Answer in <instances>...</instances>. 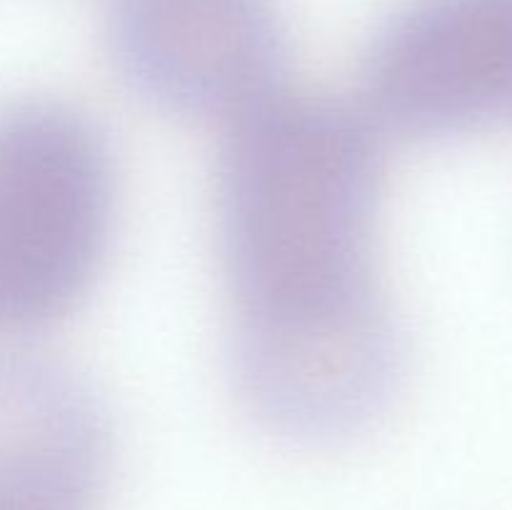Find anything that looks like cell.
<instances>
[{
	"instance_id": "obj_1",
	"label": "cell",
	"mask_w": 512,
	"mask_h": 510,
	"mask_svg": "<svg viewBox=\"0 0 512 510\" xmlns=\"http://www.w3.org/2000/svg\"><path fill=\"white\" fill-rule=\"evenodd\" d=\"M228 125L218 223L238 388L288 408L355 398L403 355L370 258L373 123L340 100L275 93Z\"/></svg>"
},
{
	"instance_id": "obj_5",
	"label": "cell",
	"mask_w": 512,
	"mask_h": 510,
	"mask_svg": "<svg viewBox=\"0 0 512 510\" xmlns=\"http://www.w3.org/2000/svg\"><path fill=\"white\" fill-rule=\"evenodd\" d=\"M110 433L88 385L55 360L0 353V490L93 508Z\"/></svg>"
},
{
	"instance_id": "obj_2",
	"label": "cell",
	"mask_w": 512,
	"mask_h": 510,
	"mask_svg": "<svg viewBox=\"0 0 512 510\" xmlns=\"http://www.w3.org/2000/svg\"><path fill=\"white\" fill-rule=\"evenodd\" d=\"M113 195L110 150L85 115L60 103L0 115V330L53 323L85 295Z\"/></svg>"
},
{
	"instance_id": "obj_3",
	"label": "cell",
	"mask_w": 512,
	"mask_h": 510,
	"mask_svg": "<svg viewBox=\"0 0 512 510\" xmlns=\"http://www.w3.org/2000/svg\"><path fill=\"white\" fill-rule=\"evenodd\" d=\"M363 90L408 138L512 125V0H408L375 35Z\"/></svg>"
},
{
	"instance_id": "obj_4",
	"label": "cell",
	"mask_w": 512,
	"mask_h": 510,
	"mask_svg": "<svg viewBox=\"0 0 512 510\" xmlns=\"http://www.w3.org/2000/svg\"><path fill=\"white\" fill-rule=\"evenodd\" d=\"M108 38L135 93L228 123L278 93L288 60L273 0H110Z\"/></svg>"
}]
</instances>
